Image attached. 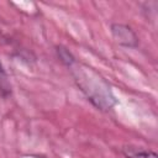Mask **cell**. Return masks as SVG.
<instances>
[{
	"label": "cell",
	"mask_w": 158,
	"mask_h": 158,
	"mask_svg": "<svg viewBox=\"0 0 158 158\" xmlns=\"http://www.w3.org/2000/svg\"><path fill=\"white\" fill-rule=\"evenodd\" d=\"M111 33L115 41L125 47H136L138 44V38L135 31L123 23H112L111 25Z\"/></svg>",
	"instance_id": "2"
},
{
	"label": "cell",
	"mask_w": 158,
	"mask_h": 158,
	"mask_svg": "<svg viewBox=\"0 0 158 158\" xmlns=\"http://www.w3.org/2000/svg\"><path fill=\"white\" fill-rule=\"evenodd\" d=\"M70 68L79 89L94 106L99 110L106 111L116 104V98L112 94L109 83L93 68L78 64L77 62H74Z\"/></svg>",
	"instance_id": "1"
},
{
	"label": "cell",
	"mask_w": 158,
	"mask_h": 158,
	"mask_svg": "<svg viewBox=\"0 0 158 158\" xmlns=\"http://www.w3.org/2000/svg\"><path fill=\"white\" fill-rule=\"evenodd\" d=\"M57 52H58V57L60 58V60H62L64 64H67L68 67H70V65H72V64L75 62L74 57L72 56V53H70L68 49L62 48V47H58Z\"/></svg>",
	"instance_id": "4"
},
{
	"label": "cell",
	"mask_w": 158,
	"mask_h": 158,
	"mask_svg": "<svg viewBox=\"0 0 158 158\" xmlns=\"http://www.w3.org/2000/svg\"><path fill=\"white\" fill-rule=\"evenodd\" d=\"M125 156L127 158H158L157 154L152 151H147L143 148H125Z\"/></svg>",
	"instance_id": "3"
},
{
	"label": "cell",
	"mask_w": 158,
	"mask_h": 158,
	"mask_svg": "<svg viewBox=\"0 0 158 158\" xmlns=\"http://www.w3.org/2000/svg\"><path fill=\"white\" fill-rule=\"evenodd\" d=\"M2 72V67H1V63H0V73Z\"/></svg>",
	"instance_id": "5"
}]
</instances>
